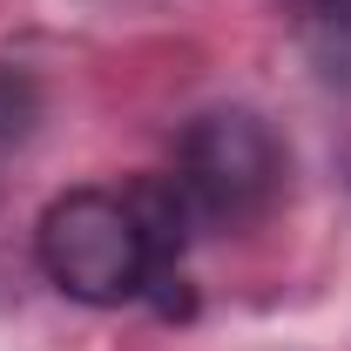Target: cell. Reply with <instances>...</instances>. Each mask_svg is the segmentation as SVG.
Instances as JSON below:
<instances>
[{"mask_svg": "<svg viewBox=\"0 0 351 351\" xmlns=\"http://www.w3.org/2000/svg\"><path fill=\"white\" fill-rule=\"evenodd\" d=\"M47 284L75 304H135L142 291H156V237L135 203V189H68L41 210L34 230Z\"/></svg>", "mask_w": 351, "mask_h": 351, "instance_id": "1", "label": "cell"}, {"mask_svg": "<svg viewBox=\"0 0 351 351\" xmlns=\"http://www.w3.org/2000/svg\"><path fill=\"white\" fill-rule=\"evenodd\" d=\"M277 189H284V142L263 115L210 108L203 122H189L176 149V196L189 203V217L243 230L277 203Z\"/></svg>", "mask_w": 351, "mask_h": 351, "instance_id": "2", "label": "cell"}, {"mask_svg": "<svg viewBox=\"0 0 351 351\" xmlns=\"http://www.w3.org/2000/svg\"><path fill=\"white\" fill-rule=\"evenodd\" d=\"M34 129H41V88L21 68H0V169L34 142Z\"/></svg>", "mask_w": 351, "mask_h": 351, "instance_id": "3", "label": "cell"}]
</instances>
